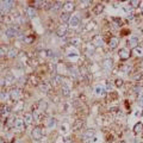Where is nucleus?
I'll return each mask as SVG.
<instances>
[{"label": "nucleus", "instance_id": "obj_1", "mask_svg": "<svg viewBox=\"0 0 143 143\" xmlns=\"http://www.w3.org/2000/svg\"><path fill=\"white\" fill-rule=\"evenodd\" d=\"M70 91H72V82L69 80H64L62 82V93H63V95L68 97L70 94Z\"/></svg>", "mask_w": 143, "mask_h": 143}, {"label": "nucleus", "instance_id": "obj_2", "mask_svg": "<svg viewBox=\"0 0 143 143\" xmlns=\"http://www.w3.org/2000/svg\"><path fill=\"white\" fill-rule=\"evenodd\" d=\"M12 5H13V1H8V0H6V1H1V14L4 16L5 13H7L8 11H10V8L12 7Z\"/></svg>", "mask_w": 143, "mask_h": 143}, {"label": "nucleus", "instance_id": "obj_3", "mask_svg": "<svg viewBox=\"0 0 143 143\" xmlns=\"http://www.w3.org/2000/svg\"><path fill=\"white\" fill-rule=\"evenodd\" d=\"M10 97H11V99H12L13 102H18V100L20 99V97H21V91L19 88L12 89L11 93H10Z\"/></svg>", "mask_w": 143, "mask_h": 143}, {"label": "nucleus", "instance_id": "obj_4", "mask_svg": "<svg viewBox=\"0 0 143 143\" xmlns=\"http://www.w3.org/2000/svg\"><path fill=\"white\" fill-rule=\"evenodd\" d=\"M112 67H113V61L111 59L104 60V62H102V69L105 70V73H109L110 70L112 69Z\"/></svg>", "mask_w": 143, "mask_h": 143}, {"label": "nucleus", "instance_id": "obj_5", "mask_svg": "<svg viewBox=\"0 0 143 143\" xmlns=\"http://www.w3.org/2000/svg\"><path fill=\"white\" fill-rule=\"evenodd\" d=\"M42 135H43V132H42V129L40 128V126L35 128V129L32 130V132H31V136H32V138H34V140H36V141H40V140L42 138Z\"/></svg>", "mask_w": 143, "mask_h": 143}, {"label": "nucleus", "instance_id": "obj_6", "mask_svg": "<svg viewBox=\"0 0 143 143\" xmlns=\"http://www.w3.org/2000/svg\"><path fill=\"white\" fill-rule=\"evenodd\" d=\"M68 32V25L64 23V24H62L61 26L57 29V36L59 37H63V36H66Z\"/></svg>", "mask_w": 143, "mask_h": 143}, {"label": "nucleus", "instance_id": "obj_7", "mask_svg": "<svg viewBox=\"0 0 143 143\" xmlns=\"http://www.w3.org/2000/svg\"><path fill=\"white\" fill-rule=\"evenodd\" d=\"M118 56H119V59H122V60H128L130 57V51L128 49H125V48H122V49H119V51H118Z\"/></svg>", "mask_w": 143, "mask_h": 143}, {"label": "nucleus", "instance_id": "obj_8", "mask_svg": "<svg viewBox=\"0 0 143 143\" xmlns=\"http://www.w3.org/2000/svg\"><path fill=\"white\" fill-rule=\"evenodd\" d=\"M94 136V131H91V130H88L87 132H85L83 135H82V142L83 143H87L89 142L91 140H92V137Z\"/></svg>", "mask_w": 143, "mask_h": 143}, {"label": "nucleus", "instance_id": "obj_9", "mask_svg": "<svg viewBox=\"0 0 143 143\" xmlns=\"http://www.w3.org/2000/svg\"><path fill=\"white\" fill-rule=\"evenodd\" d=\"M75 8V5L74 2H66V4H63V11H64V13H69V12H72V11H74Z\"/></svg>", "mask_w": 143, "mask_h": 143}, {"label": "nucleus", "instance_id": "obj_10", "mask_svg": "<svg viewBox=\"0 0 143 143\" xmlns=\"http://www.w3.org/2000/svg\"><path fill=\"white\" fill-rule=\"evenodd\" d=\"M24 119H21V118H17V121H16V124H14V129H17L18 131H21V130L24 129Z\"/></svg>", "mask_w": 143, "mask_h": 143}, {"label": "nucleus", "instance_id": "obj_11", "mask_svg": "<svg viewBox=\"0 0 143 143\" xmlns=\"http://www.w3.org/2000/svg\"><path fill=\"white\" fill-rule=\"evenodd\" d=\"M79 23H80L79 16H72V17H70V19H69V25H70V26H78Z\"/></svg>", "mask_w": 143, "mask_h": 143}, {"label": "nucleus", "instance_id": "obj_12", "mask_svg": "<svg viewBox=\"0 0 143 143\" xmlns=\"http://www.w3.org/2000/svg\"><path fill=\"white\" fill-rule=\"evenodd\" d=\"M23 119H24L25 125H31V124H32V122H34V116H32L31 113H25Z\"/></svg>", "mask_w": 143, "mask_h": 143}, {"label": "nucleus", "instance_id": "obj_13", "mask_svg": "<svg viewBox=\"0 0 143 143\" xmlns=\"http://www.w3.org/2000/svg\"><path fill=\"white\" fill-rule=\"evenodd\" d=\"M17 34H18V30L16 29V27H8L6 30V36L7 37H14V36H17Z\"/></svg>", "mask_w": 143, "mask_h": 143}, {"label": "nucleus", "instance_id": "obj_14", "mask_svg": "<svg viewBox=\"0 0 143 143\" xmlns=\"http://www.w3.org/2000/svg\"><path fill=\"white\" fill-rule=\"evenodd\" d=\"M118 43H119L118 38H117V37H112V38L110 40V42H109L110 49H116V48L118 47Z\"/></svg>", "mask_w": 143, "mask_h": 143}, {"label": "nucleus", "instance_id": "obj_15", "mask_svg": "<svg viewBox=\"0 0 143 143\" xmlns=\"http://www.w3.org/2000/svg\"><path fill=\"white\" fill-rule=\"evenodd\" d=\"M137 45H138V38H137V37H131L129 40V47L136 49Z\"/></svg>", "mask_w": 143, "mask_h": 143}, {"label": "nucleus", "instance_id": "obj_16", "mask_svg": "<svg viewBox=\"0 0 143 143\" xmlns=\"http://www.w3.org/2000/svg\"><path fill=\"white\" fill-rule=\"evenodd\" d=\"M47 126H48V129H54L55 126H56V119H55L54 117H51V118L48 119Z\"/></svg>", "mask_w": 143, "mask_h": 143}, {"label": "nucleus", "instance_id": "obj_17", "mask_svg": "<svg viewBox=\"0 0 143 143\" xmlns=\"http://www.w3.org/2000/svg\"><path fill=\"white\" fill-rule=\"evenodd\" d=\"M93 43H94V45H97V47H102V38L99 36V35H97L94 38H93Z\"/></svg>", "mask_w": 143, "mask_h": 143}, {"label": "nucleus", "instance_id": "obj_18", "mask_svg": "<svg viewBox=\"0 0 143 143\" xmlns=\"http://www.w3.org/2000/svg\"><path fill=\"white\" fill-rule=\"evenodd\" d=\"M11 112V109H10V106H7V105H5V106H2L1 107V117H6L8 113Z\"/></svg>", "mask_w": 143, "mask_h": 143}, {"label": "nucleus", "instance_id": "obj_19", "mask_svg": "<svg viewBox=\"0 0 143 143\" xmlns=\"http://www.w3.org/2000/svg\"><path fill=\"white\" fill-rule=\"evenodd\" d=\"M105 91H106V89L104 88L102 86H100V85H98L94 89V92H95V94L97 95H102L104 93H105Z\"/></svg>", "mask_w": 143, "mask_h": 143}, {"label": "nucleus", "instance_id": "obj_20", "mask_svg": "<svg viewBox=\"0 0 143 143\" xmlns=\"http://www.w3.org/2000/svg\"><path fill=\"white\" fill-rule=\"evenodd\" d=\"M26 13H27V16H29V18H35V17H36V11H35L34 7H27Z\"/></svg>", "mask_w": 143, "mask_h": 143}, {"label": "nucleus", "instance_id": "obj_21", "mask_svg": "<svg viewBox=\"0 0 143 143\" xmlns=\"http://www.w3.org/2000/svg\"><path fill=\"white\" fill-rule=\"evenodd\" d=\"M102 10H104V5H102V4H98V5L94 7L93 12H94V14H100L102 12Z\"/></svg>", "mask_w": 143, "mask_h": 143}, {"label": "nucleus", "instance_id": "obj_22", "mask_svg": "<svg viewBox=\"0 0 143 143\" xmlns=\"http://www.w3.org/2000/svg\"><path fill=\"white\" fill-rule=\"evenodd\" d=\"M134 131H135V134H140V132H142V131H143V124H142V123H137L136 125L134 126Z\"/></svg>", "mask_w": 143, "mask_h": 143}, {"label": "nucleus", "instance_id": "obj_23", "mask_svg": "<svg viewBox=\"0 0 143 143\" xmlns=\"http://www.w3.org/2000/svg\"><path fill=\"white\" fill-rule=\"evenodd\" d=\"M38 105H40V111H41V112H43L44 110L47 109V104H45V102H43V100H41V102H38Z\"/></svg>", "mask_w": 143, "mask_h": 143}, {"label": "nucleus", "instance_id": "obj_24", "mask_svg": "<svg viewBox=\"0 0 143 143\" xmlns=\"http://www.w3.org/2000/svg\"><path fill=\"white\" fill-rule=\"evenodd\" d=\"M135 54H136L137 56H142L143 55V48L142 47H137L136 49H135Z\"/></svg>", "mask_w": 143, "mask_h": 143}, {"label": "nucleus", "instance_id": "obj_25", "mask_svg": "<svg viewBox=\"0 0 143 143\" xmlns=\"http://www.w3.org/2000/svg\"><path fill=\"white\" fill-rule=\"evenodd\" d=\"M17 56V50L16 49H11L10 51H8V57H11V59H13Z\"/></svg>", "mask_w": 143, "mask_h": 143}, {"label": "nucleus", "instance_id": "obj_26", "mask_svg": "<svg viewBox=\"0 0 143 143\" xmlns=\"http://www.w3.org/2000/svg\"><path fill=\"white\" fill-rule=\"evenodd\" d=\"M50 89V85L47 83V82H43V85H42V91L43 92H48Z\"/></svg>", "mask_w": 143, "mask_h": 143}, {"label": "nucleus", "instance_id": "obj_27", "mask_svg": "<svg viewBox=\"0 0 143 143\" xmlns=\"http://www.w3.org/2000/svg\"><path fill=\"white\" fill-rule=\"evenodd\" d=\"M115 83H116L117 87H122V86H123V79H121V78H117Z\"/></svg>", "mask_w": 143, "mask_h": 143}, {"label": "nucleus", "instance_id": "obj_28", "mask_svg": "<svg viewBox=\"0 0 143 143\" xmlns=\"http://www.w3.org/2000/svg\"><path fill=\"white\" fill-rule=\"evenodd\" d=\"M69 19H70V17H69L68 13H63V14L61 16V20H63V21H67V20H68V21H69Z\"/></svg>", "mask_w": 143, "mask_h": 143}, {"label": "nucleus", "instance_id": "obj_29", "mask_svg": "<svg viewBox=\"0 0 143 143\" xmlns=\"http://www.w3.org/2000/svg\"><path fill=\"white\" fill-rule=\"evenodd\" d=\"M80 43H81V40H80V38H74V40H72V44L75 45V47H78Z\"/></svg>", "mask_w": 143, "mask_h": 143}, {"label": "nucleus", "instance_id": "obj_30", "mask_svg": "<svg viewBox=\"0 0 143 143\" xmlns=\"http://www.w3.org/2000/svg\"><path fill=\"white\" fill-rule=\"evenodd\" d=\"M122 70L124 72V73H128V72L131 70V67H130L129 64H125V66H123V67H122Z\"/></svg>", "mask_w": 143, "mask_h": 143}, {"label": "nucleus", "instance_id": "obj_31", "mask_svg": "<svg viewBox=\"0 0 143 143\" xmlns=\"http://www.w3.org/2000/svg\"><path fill=\"white\" fill-rule=\"evenodd\" d=\"M60 7H62V5H61V2H55L54 5H53V10L54 11H57Z\"/></svg>", "mask_w": 143, "mask_h": 143}, {"label": "nucleus", "instance_id": "obj_32", "mask_svg": "<svg viewBox=\"0 0 143 143\" xmlns=\"http://www.w3.org/2000/svg\"><path fill=\"white\" fill-rule=\"evenodd\" d=\"M0 95H1V100H2V102H5V100L7 99V97H8V95H7L4 91H1V94H0Z\"/></svg>", "mask_w": 143, "mask_h": 143}, {"label": "nucleus", "instance_id": "obj_33", "mask_svg": "<svg viewBox=\"0 0 143 143\" xmlns=\"http://www.w3.org/2000/svg\"><path fill=\"white\" fill-rule=\"evenodd\" d=\"M111 89H112V85H111L109 81H106V91H107V92H110Z\"/></svg>", "mask_w": 143, "mask_h": 143}, {"label": "nucleus", "instance_id": "obj_34", "mask_svg": "<svg viewBox=\"0 0 143 143\" xmlns=\"http://www.w3.org/2000/svg\"><path fill=\"white\" fill-rule=\"evenodd\" d=\"M138 104H140V105H143V94L138 95Z\"/></svg>", "mask_w": 143, "mask_h": 143}, {"label": "nucleus", "instance_id": "obj_35", "mask_svg": "<svg viewBox=\"0 0 143 143\" xmlns=\"http://www.w3.org/2000/svg\"><path fill=\"white\" fill-rule=\"evenodd\" d=\"M130 4H131V6L136 7L138 4H140V1H137V0H134V1H130Z\"/></svg>", "mask_w": 143, "mask_h": 143}, {"label": "nucleus", "instance_id": "obj_36", "mask_svg": "<svg viewBox=\"0 0 143 143\" xmlns=\"http://www.w3.org/2000/svg\"><path fill=\"white\" fill-rule=\"evenodd\" d=\"M42 4H43V5H44V4H45V2H43V1H35V5H36V6H37V7L42 6Z\"/></svg>", "mask_w": 143, "mask_h": 143}, {"label": "nucleus", "instance_id": "obj_37", "mask_svg": "<svg viewBox=\"0 0 143 143\" xmlns=\"http://www.w3.org/2000/svg\"><path fill=\"white\" fill-rule=\"evenodd\" d=\"M81 4H82V5H81L82 7H86V6H87V5H86V4H91V1H82Z\"/></svg>", "mask_w": 143, "mask_h": 143}, {"label": "nucleus", "instance_id": "obj_38", "mask_svg": "<svg viewBox=\"0 0 143 143\" xmlns=\"http://www.w3.org/2000/svg\"><path fill=\"white\" fill-rule=\"evenodd\" d=\"M128 19H129V20L134 19V13H129V14H128Z\"/></svg>", "mask_w": 143, "mask_h": 143}, {"label": "nucleus", "instance_id": "obj_39", "mask_svg": "<svg viewBox=\"0 0 143 143\" xmlns=\"http://www.w3.org/2000/svg\"><path fill=\"white\" fill-rule=\"evenodd\" d=\"M25 41H26L27 43H30V42H32V37H26V38H25Z\"/></svg>", "mask_w": 143, "mask_h": 143}, {"label": "nucleus", "instance_id": "obj_40", "mask_svg": "<svg viewBox=\"0 0 143 143\" xmlns=\"http://www.w3.org/2000/svg\"><path fill=\"white\" fill-rule=\"evenodd\" d=\"M6 53V50H4V48L1 47V56H4V54Z\"/></svg>", "mask_w": 143, "mask_h": 143}, {"label": "nucleus", "instance_id": "obj_41", "mask_svg": "<svg viewBox=\"0 0 143 143\" xmlns=\"http://www.w3.org/2000/svg\"><path fill=\"white\" fill-rule=\"evenodd\" d=\"M140 78H141V74H137V75H135V78H134V79L137 80V79H140Z\"/></svg>", "mask_w": 143, "mask_h": 143}, {"label": "nucleus", "instance_id": "obj_42", "mask_svg": "<svg viewBox=\"0 0 143 143\" xmlns=\"http://www.w3.org/2000/svg\"><path fill=\"white\" fill-rule=\"evenodd\" d=\"M0 143H5V141H4V138H1V140H0Z\"/></svg>", "mask_w": 143, "mask_h": 143}, {"label": "nucleus", "instance_id": "obj_43", "mask_svg": "<svg viewBox=\"0 0 143 143\" xmlns=\"http://www.w3.org/2000/svg\"><path fill=\"white\" fill-rule=\"evenodd\" d=\"M141 10H142V12H143V4L141 5Z\"/></svg>", "mask_w": 143, "mask_h": 143}, {"label": "nucleus", "instance_id": "obj_44", "mask_svg": "<svg viewBox=\"0 0 143 143\" xmlns=\"http://www.w3.org/2000/svg\"><path fill=\"white\" fill-rule=\"evenodd\" d=\"M119 143H125V142H124V141H121V142H119Z\"/></svg>", "mask_w": 143, "mask_h": 143}]
</instances>
